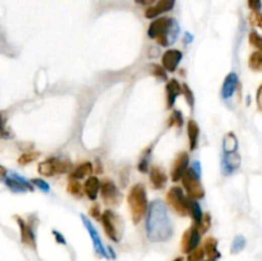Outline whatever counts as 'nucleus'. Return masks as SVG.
Wrapping results in <instances>:
<instances>
[{"mask_svg": "<svg viewBox=\"0 0 262 261\" xmlns=\"http://www.w3.org/2000/svg\"><path fill=\"white\" fill-rule=\"evenodd\" d=\"M174 233L172 219L165 202L155 200L148 203L146 213V236L153 243L169 241Z\"/></svg>", "mask_w": 262, "mask_h": 261, "instance_id": "obj_1", "label": "nucleus"}, {"mask_svg": "<svg viewBox=\"0 0 262 261\" xmlns=\"http://www.w3.org/2000/svg\"><path fill=\"white\" fill-rule=\"evenodd\" d=\"M179 32V25L172 17H158L150 23L147 30L148 37L163 47L172 46L177 41Z\"/></svg>", "mask_w": 262, "mask_h": 261, "instance_id": "obj_2", "label": "nucleus"}, {"mask_svg": "<svg viewBox=\"0 0 262 261\" xmlns=\"http://www.w3.org/2000/svg\"><path fill=\"white\" fill-rule=\"evenodd\" d=\"M127 201H128V206L131 210L132 220L134 224H138L145 218L148 209L147 191H146L145 186L142 183L133 184L127 196Z\"/></svg>", "mask_w": 262, "mask_h": 261, "instance_id": "obj_3", "label": "nucleus"}, {"mask_svg": "<svg viewBox=\"0 0 262 261\" xmlns=\"http://www.w3.org/2000/svg\"><path fill=\"white\" fill-rule=\"evenodd\" d=\"M183 190L188 193V197L201 200L205 197V188L201 183V167L198 162H194L191 168H188L186 174L182 178Z\"/></svg>", "mask_w": 262, "mask_h": 261, "instance_id": "obj_4", "label": "nucleus"}, {"mask_svg": "<svg viewBox=\"0 0 262 261\" xmlns=\"http://www.w3.org/2000/svg\"><path fill=\"white\" fill-rule=\"evenodd\" d=\"M100 223H101L108 238L118 243L122 238V232H123V220H122V218L115 212L108 209L101 214Z\"/></svg>", "mask_w": 262, "mask_h": 261, "instance_id": "obj_5", "label": "nucleus"}, {"mask_svg": "<svg viewBox=\"0 0 262 261\" xmlns=\"http://www.w3.org/2000/svg\"><path fill=\"white\" fill-rule=\"evenodd\" d=\"M72 163L69 160H60L58 158H49L44 162L38 163L37 171L38 174L42 177H54L57 174H66L72 172Z\"/></svg>", "mask_w": 262, "mask_h": 261, "instance_id": "obj_6", "label": "nucleus"}, {"mask_svg": "<svg viewBox=\"0 0 262 261\" xmlns=\"http://www.w3.org/2000/svg\"><path fill=\"white\" fill-rule=\"evenodd\" d=\"M188 196H186L184 190L179 186H174L167 193V201L169 206L180 217L188 215V205H187Z\"/></svg>", "mask_w": 262, "mask_h": 261, "instance_id": "obj_7", "label": "nucleus"}, {"mask_svg": "<svg viewBox=\"0 0 262 261\" xmlns=\"http://www.w3.org/2000/svg\"><path fill=\"white\" fill-rule=\"evenodd\" d=\"M100 195H101L102 201L107 205L115 206L122 201V192L119 191L118 186L113 179H104L100 186Z\"/></svg>", "mask_w": 262, "mask_h": 261, "instance_id": "obj_8", "label": "nucleus"}, {"mask_svg": "<svg viewBox=\"0 0 262 261\" xmlns=\"http://www.w3.org/2000/svg\"><path fill=\"white\" fill-rule=\"evenodd\" d=\"M201 238H202V234L199 233L198 228H197L194 224L189 227V228L184 232L183 237H182V241H180V250H182V252L188 255L192 251L198 248L199 243H201Z\"/></svg>", "mask_w": 262, "mask_h": 261, "instance_id": "obj_9", "label": "nucleus"}, {"mask_svg": "<svg viewBox=\"0 0 262 261\" xmlns=\"http://www.w3.org/2000/svg\"><path fill=\"white\" fill-rule=\"evenodd\" d=\"M14 219L17 220V224L21 229V241H22L23 245L32 248V250H36V234L32 222L31 220L25 222L22 218L17 217V215L14 217Z\"/></svg>", "mask_w": 262, "mask_h": 261, "instance_id": "obj_10", "label": "nucleus"}, {"mask_svg": "<svg viewBox=\"0 0 262 261\" xmlns=\"http://www.w3.org/2000/svg\"><path fill=\"white\" fill-rule=\"evenodd\" d=\"M189 168V155L188 152L182 151L177 155L174 163H173L172 171H170V178L173 182L178 183L182 181L183 176L186 174L187 169Z\"/></svg>", "mask_w": 262, "mask_h": 261, "instance_id": "obj_11", "label": "nucleus"}, {"mask_svg": "<svg viewBox=\"0 0 262 261\" xmlns=\"http://www.w3.org/2000/svg\"><path fill=\"white\" fill-rule=\"evenodd\" d=\"M183 59V53L178 49H168L161 57V67L168 72L173 73L178 69L180 62Z\"/></svg>", "mask_w": 262, "mask_h": 261, "instance_id": "obj_12", "label": "nucleus"}, {"mask_svg": "<svg viewBox=\"0 0 262 261\" xmlns=\"http://www.w3.org/2000/svg\"><path fill=\"white\" fill-rule=\"evenodd\" d=\"M81 218H82L83 226L86 227V229H87L88 234H90V237H91V239H92L93 248H95L96 253H97L98 256H101V257H104V258H109V256H108V252H107V247H105L104 243H102L101 237H100L98 232L96 231V228H95V227H93L92 223H91L90 220L87 219V218L83 217V215Z\"/></svg>", "mask_w": 262, "mask_h": 261, "instance_id": "obj_13", "label": "nucleus"}, {"mask_svg": "<svg viewBox=\"0 0 262 261\" xmlns=\"http://www.w3.org/2000/svg\"><path fill=\"white\" fill-rule=\"evenodd\" d=\"M4 183L8 186V188L13 192H32L35 190V187L32 186V183L28 181H26L23 177L18 176L17 173H12L11 177H7Z\"/></svg>", "mask_w": 262, "mask_h": 261, "instance_id": "obj_14", "label": "nucleus"}, {"mask_svg": "<svg viewBox=\"0 0 262 261\" xmlns=\"http://www.w3.org/2000/svg\"><path fill=\"white\" fill-rule=\"evenodd\" d=\"M175 6V0H158L156 4L148 7L145 12V17L147 20H155L161 14L170 12Z\"/></svg>", "mask_w": 262, "mask_h": 261, "instance_id": "obj_15", "label": "nucleus"}, {"mask_svg": "<svg viewBox=\"0 0 262 261\" xmlns=\"http://www.w3.org/2000/svg\"><path fill=\"white\" fill-rule=\"evenodd\" d=\"M165 92H167V109L172 110L175 105L178 97L182 95V85L178 82V80L172 78L167 82L165 86Z\"/></svg>", "mask_w": 262, "mask_h": 261, "instance_id": "obj_16", "label": "nucleus"}, {"mask_svg": "<svg viewBox=\"0 0 262 261\" xmlns=\"http://www.w3.org/2000/svg\"><path fill=\"white\" fill-rule=\"evenodd\" d=\"M240 167V156L237 151L230 152V154H224L221 159V171L225 176H230L234 173Z\"/></svg>", "mask_w": 262, "mask_h": 261, "instance_id": "obj_17", "label": "nucleus"}, {"mask_svg": "<svg viewBox=\"0 0 262 261\" xmlns=\"http://www.w3.org/2000/svg\"><path fill=\"white\" fill-rule=\"evenodd\" d=\"M148 172H150V183L153 190H163L168 182V176L164 169L159 165H153Z\"/></svg>", "mask_w": 262, "mask_h": 261, "instance_id": "obj_18", "label": "nucleus"}, {"mask_svg": "<svg viewBox=\"0 0 262 261\" xmlns=\"http://www.w3.org/2000/svg\"><path fill=\"white\" fill-rule=\"evenodd\" d=\"M238 83H239V78H238L237 73L230 72L227 77H225L223 87H221V96H223V99L229 100L234 95L235 90L238 87Z\"/></svg>", "mask_w": 262, "mask_h": 261, "instance_id": "obj_19", "label": "nucleus"}, {"mask_svg": "<svg viewBox=\"0 0 262 261\" xmlns=\"http://www.w3.org/2000/svg\"><path fill=\"white\" fill-rule=\"evenodd\" d=\"M100 186L101 182L96 176H90L86 178L85 184H83V193L90 198L91 201H96L100 193Z\"/></svg>", "mask_w": 262, "mask_h": 261, "instance_id": "obj_20", "label": "nucleus"}, {"mask_svg": "<svg viewBox=\"0 0 262 261\" xmlns=\"http://www.w3.org/2000/svg\"><path fill=\"white\" fill-rule=\"evenodd\" d=\"M199 126L197 124V122L194 119H189L188 123H187V135H188V141H189V150L194 151L198 146L199 141Z\"/></svg>", "mask_w": 262, "mask_h": 261, "instance_id": "obj_21", "label": "nucleus"}, {"mask_svg": "<svg viewBox=\"0 0 262 261\" xmlns=\"http://www.w3.org/2000/svg\"><path fill=\"white\" fill-rule=\"evenodd\" d=\"M92 172H93L92 163L83 162V163H81L79 165H77L74 169H72L71 174H69V178H74V179H78V181H81V179L90 177Z\"/></svg>", "mask_w": 262, "mask_h": 261, "instance_id": "obj_22", "label": "nucleus"}, {"mask_svg": "<svg viewBox=\"0 0 262 261\" xmlns=\"http://www.w3.org/2000/svg\"><path fill=\"white\" fill-rule=\"evenodd\" d=\"M187 205H188V215L191 217V219L193 220L194 226H197V224L201 222L203 215L202 209H201V205L198 203V200L192 197H188V200H187Z\"/></svg>", "mask_w": 262, "mask_h": 261, "instance_id": "obj_23", "label": "nucleus"}, {"mask_svg": "<svg viewBox=\"0 0 262 261\" xmlns=\"http://www.w3.org/2000/svg\"><path fill=\"white\" fill-rule=\"evenodd\" d=\"M202 248L205 251V255L208 258H213V260H218L220 257V252L218 250V239L214 238V237H207L205 238L202 243Z\"/></svg>", "mask_w": 262, "mask_h": 261, "instance_id": "obj_24", "label": "nucleus"}, {"mask_svg": "<svg viewBox=\"0 0 262 261\" xmlns=\"http://www.w3.org/2000/svg\"><path fill=\"white\" fill-rule=\"evenodd\" d=\"M238 150V138L235 133L229 132L225 135L224 140H223V151L224 154H230V152H235Z\"/></svg>", "mask_w": 262, "mask_h": 261, "instance_id": "obj_25", "label": "nucleus"}, {"mask_svg": "<svg viewBox=\"0 0 262 261\" xmlns=\"http://www.w3.org/2000/svg\"><path fill=\"white\" fill-rule=\"evenodd\" d=\"M151 154H152V147L145 150L143 155L141 156V159H139L138 162V165H137V169H138L139 173H147V172L150 171Z\"/></svg>", "mask_w": 262, "mask_h": 261, "instance_id": "obj_26", "label": "nucleus"}, {"mask_svg": "<svg viewBox=\"0 0 262 261\" xmlns=\"http://www.w3.org/2000/svg\"><path fill=\"white\" fill-rule=\"evenodd\" d=\"M67 191H68L72 196L81 197V196L83 195V186L81 184V182H79L78 179L69 178L68 184H67Z\"/></svg>", "mask_w": 262, "mask_h": 261, "instance_id": "obj_27", "label": "nucleus"}, {"mask_svg": "<svg viewBox=\"0 0 262 261\" xmlns=\"http://www.w3.org/2000/svg\"><path fill=\"white\" fill-rule=\"evenodd\" d=\"M248 66L252 71L262 72V53L254 51L249 55Z\"/></svg>", "mask_w": 262, "mask_h": 261, "instance_id": "obj_28", "label": "nucleus"}, {"mask_svg": "<svg viewBox=\"0 0 262 261\" xmlns=\"http://www.w3.org/2000/svg\"><path fill=\"white\" fill-rule=\"evenodd\" d=\"M184 118L182 112L179 110H173L172 116L169 117V121H168V127H175V128H180L183 126Z\"/></svg>", "mask_w": 262, "mask_h": 261, "instance_id": "obj_29", "label": "nucleus"}, {"mask_svg": "<svg viewBox=\"0 0 262 261\" xmlns=\"http://www.w3.org/2000/svg\"><path fill=\"white\" fill-rule=\"evenodd\" d=\"M150 72L153 77L158 78L159 81H168V72L161 67V64H151Z\"/></svg>", "mask_w": 262, "mask_h": 261, "instance_id": "obj_30", "label": "nucleus"}, {"mask_svg": "<svg viewBox=\"0 0 262 261\" xmlns=\"http://www.w3.org/2000/svg\"><path fill=\"white\" fill-rule=\"evenodd\" d=\"M38 158H40V152H37V151L23 152V154L18 158V164L19 165L31 164L32 162H36Z\"/></svg>", "mask_w": 262, "mask_h": 261, "instance_id": "obj_31", "label": "nucleus"}, {"mask_svg": "<svg viewBox=\"0 0 262 261\" xmlns=\"http://www.w3.org/2000/svg\"><path fill=\"white\" fill-rule=\"evenodd\" d=\"M196 227L198 228L199 233L205 234L211 227V215L208 214V213H203L202 219H201V222H199Z\"/></svg>", "mask_w": 262, "mask_h": 261, "instance_id": "obj_32", "label": "nucleus"}, {"mask_svg": "<svg viewBox=\"0 0 262 261\" xmlns=\"http://www.w3.org/2000/svg\"><path fill=\"white\" fill-rule=\"evenodd\" d=\"M246 247V238L243 236H237L234 238L232 243V248H230V252L232 253H238Z\"/></svg>", "mask_w": 262, "mask_h": 261, "instance_id": "obj_33", "label": "nucleus"}, {"mask_svg": "<svg viewBox=\"0 0 262 261\" xmlns=\"http://www.w3.org/2000/svg\"><path fill=\"white\" fill-rule=\"evenodd\" d=\"M248 40H249V44L257 49V51L262 53V36L258 35L256 31H252L248 36Z\"/></svg>", "mask_w": 262, "mask_h": 261, "instance_id": "obj_34", "label": "nucleus"}, {"mask_svg": "<svg viewBox=\"0 0 262 261\" xmlns=\"http://www.w3.org/2000/svg\"><path fill=\"white\" fill-rule=\"evenodd\" d=\"M182 94H183V96H184V99H186L187 104H188L189 107H191L192 109H193V107H194V95H193V92H192L191 87H189V86L187 85V83H183V85H182Z\"/></svg>", "mask_w": 262, "mask_h": 261, "instance_id": "obj_35", "label": "nucleus"}, {"mask_svg": "<svg viewBox=\"0 0 262 261\" xmlns=\"http://www.w3.org/2000/svg\"><path fill=\"white\" fill-rule=\"evenodd\" d=\"M205 251L202 247L196 248L194 251H192L191 253H188V258L187 261H203L205 260Z\"/></svg>", "mask_w": 262, "mask_h": 261, "instance_id": "obj_36", "label": "nucleus"}, {"mask_svg": "<svg viewBox=\"0 0 262 261\" xmlns=\"http://www.w3.org/2000/svg\"><path fill=\"white\" fill-rule=\"evenodd\" d=\"M31 183H32L33 187H37L38 190H41L42 192H49V191H50L49 183H47V182H45L44 179H41V178L31 179Z\"/></svg>", "mask_w": 262, "mask_h": 261, "instance_id": "obj_37", "label": "nucleus"}, {"mask_svg": "<svg viewBox=\"0 0 262 261\" xmlns=\"http://www.w3.org/2000/svg\"><path fill=\"white\" fill-rule=\"evenodd\" d=\"M88 214H90V217H92L95 220L100 222V218H101L102 214L101 210H100V205H98V203L92 205V206L90 207V210H88Z\"/></svg>", "mask_w": 262, "mask_h": 261, "instance_id": "obj_38", "label": "nucleus"}, {"mask_svg": "<svg viewBox=\"0 0 262 261\" xmlns=\"http://www.w3.org/2000/svg\"><path fill=\"white\" fill-rule=\"evenodd\" d=\"M247 3H248L249 9H251L253 13H259V11H261L262 8L261 0H248Z\"/></svg>", "mask_w": 262, "mask_h": 261, "instance_id": "obj_39", "label": "nucleus"}, {"mask_svg": "<svg viewBox=\"0 0 262 261\" xmlns=\"http://www.w3.org/2000/svg\"><path fill=\"white\" fill-rule=\"evenodd\" d=\"M251 22L253 23L254 26H258L259 28H262V13H252Z\"/></svg>", "mask_w": 262, "mask_h": 261, "instance_id": "obj_40", "label": "nucleus"}, {"mask_svg": "<svg viewBox=\"0 0 262 261\" xmlns=\"http://www.w3.org/2000/svg\"><path fill=\"white\" fill-rule=\"evenodd\" d=\"M53 234H54L55 237V241L58 242V243H60V245H67V241L66 238H64V236L60 232L58 231H53Z\"/></svg>", "mask_w": 262, "mask_h": 261, "instance_id": "obj_41", "label": "nucleus"}, {"mask_svg": "<svg viewBox=\"0 0 262 261\" xmlns=\"http://www.w3.org/2000/svg\"><path fill=\"white\" fill-rule=\"evenodd\" d=\"M256 102H257V108H258V109L262 112V85L259 86L258 90H257Z\"/></svg>", "mask_w": 262, "mask_h": 261, "instance_id": "obj_42", "label": "nucleus"}, {"mask_svg": "<svg viewBox=\"0 0 262 261\" xmlns=\"http://www.w3.org/2000/svg\"><path fill=\"white\" fill-rule=\"evenodd\" d=\"M156 2H158V0H134V3L143 7H151L153 6V3H156Z\"/></svg>", "mask_w": 262, "mask_h": 261, "instance_id": "obj_43", "label": "nucleus"}, {"mask_svg": "<svg viewBox=\"0 0 262 261\" xmlns=\"http://www.w3.org/2000/svg\"><path fill=\"white\" fill-rule=\"evenodd\" d=\"M7 177H8V171H7L3 165H0V182L6 181Z\"/></svg>", "mask_w": 262, "mask_h": 261, "instance_id": "obj_44", "label": "nucleus"}, {"mask_svg": "<svg viewBox=\"0 0 262 261\" xmlns=\"http://www.w3.org/2000/svg\"><path fill=\"white\" fill-rule=\"evenodd\" d=\"M107 252H108V256H109V258H113V260H114V258L117 257V255H115L113 247H107Z\"/></svg>", "mask_w": 262, "mask_h": 261, "instance_id": "obj_45", "label": "nucleus"}, {"mask_svg": "<svg viewBox=\"0 0 262 261\" xmlns=\"http://www.w3.org/2000/svg\"><path fill=\"white\" fill-rule=\"evenodd\" d=\"M4 129V122H3V117H2V114H0V135H2V132H3Z\"/></svg>", "mask_w": 262, "mask_h": 261, "instance_id": "obj_46", "label": "nucleus"}, {"mask_svg": "<svg viewBox=\"0 0 262 261\" xmlns=\"http://www.w3.org/2000/svg\"><path fill=\"white\" fill-rule=\"evenodd\" d=\"M173 261H184V258L182 256H179V257H175Z\"/></svg>", "mask_w": 262, "mask_h": 261, "instance_id": "obj_47", "label": "nucleus"}]
</instances>
